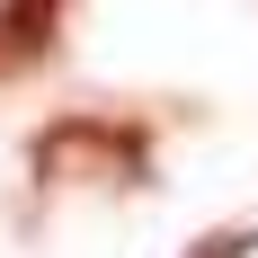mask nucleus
<instances>
[{
	"mask_svg": "<svg viewBox=\"0 0 258 258\" xmlns=\"http://www.w3.org/2000/svg\"><path fill=\"white\" fill-rule=\"evenodd\" d=\"M27 160H36L45 187H62V178H116V187H134L152 169V134L125 125V116H53V125L27 143Z\"/></svg>",
	"mask_w": 258,
	"mask_h": 258,
	"instance_id": "obj_1",
	"label": "nucleus"
},
{
	"mask_svg": "<svg viewBox=\"0 0 258 258\" xmlns=\"http://www.w3.org/2000/svg\"><path fill=\"white\" fill-rule=\"evenodd\" d=\"M62 9L72 0H0V80L36 72L53 53V36H62Z\"/></svg>",
	"mask_w": 258,
	"mask_h": 258,
	"instance_id": "obj_2",
	"label": "nucleus"
},
{
	"mask_svg": "<svg viewBox=\"0 0 258 258\" xmlns=\"http://www.w3.org/2000/svg\"><path fill=\"white\" fill-rule=\"evenodd\" d=\"M249 249H258V232H249V223H232V232H205L187 258H249Z\"/></svg>",
	"mask_w": 258,
	"mask_h": 258,
	"instance_id": "obj_3",
	"label": "nucleus"
}]
</instances>
